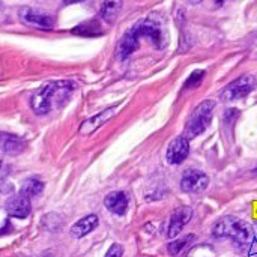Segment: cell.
Masks as SVG:
<instances>
[{"mask_svg":"<svg viewBox=\"0 0 257 257\" xmlns=\"http://www.w3.org/2000/svg\"><path fill=\"white\" fill-rule=\"evenodd\" d=\"M142 38H149L157 48H164L167 45V32L161 21L155 20L154 17H148L146 20L139 21L133 29H130L117 45V56L119 59L125 60L130 57L140 44Z\"/></svg>","mask_w":257,"mask_h":257,"instance_id":"cell-1","label":"cell"},{"mask_svg":"<svg viewBox=\"0 0 257 257\" xmlns=\"http://www.w3.org/2000/svg\"><path fill=\"white\" fill-rule=\"evenodd\" d=\"M74 83L71 81H48L45 83L30 99L32 110L36 114H47L51 110V105L56 99V96L68 98V95L74 90Z\"/></svg>","mask_w":257,"mask_h":257,"instance_id":"cell-2","label":"cell"},{"mask_svg":"<svg viewBox=\"0 0 257 257\" xmlns=\"http://www.w3.org/2000/svg\"><path fill=\"white\" fill-rule=\"evenodd\" d=\"M212 233L217 238H230L241 245L250 244L254 236L251 226L236 217H223L218 220L212 229Z\"/></svg>","mask_w":257,"mask_h":257,"instance_id":"cell-3","label":"cell"},{"mask_svg":"<svg viewBox=\"0 0 257 257\" xmlns=\"http://www.w3.org/2000/svg\"><path fill=\"white\" fill-rule=\"evenodd\" d=\"M215 107V102L214 101H203L200 102L196 110L193 111V114L190 116L187 125H185V133L184 136L191 140L197 136H200L202 133H205V130L209 126L211 123V116H212V110Z\"/></svg>","mask_w":257,"mask_h":257,"instance_id":"cell-4","label":"cell"},{"mask_svg":"<svg viewBox=\"0 0 257 257\" xmlns=\"http://www.w3.org/2000/svg\"><path fill=\"white\" fill-rule=\"evenodd\" d=\"M257 80L254 75L251 74H247V75H242L239 77L238 80L232 81L221 93V98L224 101H235V99H241L247 95H250L254 87H256Z\"/></svg>","mask_w":257,"mask_h":257,"instance_id":"cell-5","label":"cell"},{"mask_svg":"<svg viewBox=\"0 0 257 257\" xmlns=\"http://www.w3.org/2000/svg\"><path fill=\"white\" fill-rule=\"evenodd\" d=\"M209 185V178L205 172L197 170V169H188L184 172L182 179H181V188L185 193L197 194L206 190Z\"/></svg>","mask_w":257,"mask_h":257,"instance_id":"cell-6","label":"cell"},{"mask_svg":"<svg viewBox=\"0 0 257 257\" xmlns=\"http://www.w3.org/2000/svg\"><path fill=\"white\" fill-rule=\"evenodd\" d=\"M190 154V140L185 136H178L172 140L167 149V161L170 164H181Z\"/></svg>","mask_w":257,"mask_h":257,"instance_id":"cell-7","label":"cell"},{"mask_svg":"<svg viewBox=\"0 0 257 257\" xmlns=\"http://www.w3.org/2000/svg\"><path fill=\"white\" fill-rule=\"evenodd\" d=\"M191 217H193V209L191 208H188V206L178 208L173 212L172 218H170V226H169V232H167L169 238L175 239L182 232V229L190 223Z\"/></svg>","mask_w":257,"mask_h":257,"instance_id":"cell-8","label":"cell"},{"mask_svg":"<svg viewBox=\"0 0 257 257\" xmlns=\"http://www.w3.org/2000/svg\"><path fill=\"white\" fill-rule=\"evenodd\" d=\"M8 215L11 217H15V218H27L30 215V211H32V206H30V199L23 196V194H18V196H14L12 199H9L6 202V206H5Z\"/></svg>","mask_w":257,"mask_h":257,"instance_id":"cell-9","label":"cell"},{"mask_svg":"<svg viewBox=\"0 0 257 257\" xmlns=\"http://www.w3.org/2000/svg\"><path fill=\"white\" fill-rule=\"evenodd\" d=\"M20 15H21V20L26 21L27 24H32V26H36L39 29H51L53 27V20L50 15L44 14L42 11H38V9H30V8H24L20 11Z\"/></svg>","mask_w":257,"mask_h":257,"instance_id":"cell-10","label":"cell"},{"mask_svg":"<svg viewBox=\"0 0 257 257\" xmlns=\"http://www.w3.org/2000/svg\"><path fill=\"white\" fill-rule=\"evenodd\" d=\"M114 111H116V108H114V107H110V108H107V110L98 113L96 116L89 117L87 120H84V122L80 125V130H78L80 134L87 136V134L95 133L99 126H102L104 123H107V122L111 119V116L114 114Z\"/></svg>","mask_w":257,"mask_h":257,"instance_id":"cell-11","label":"cell"},{"mask_svg":"<svg viewBox=\"0 0 257 257\" xmlns=\"http://www.w3.org/2000/svg\"><path fill=\"white\" fill-rule=\"evenodd\" d=\"M104 205L110 212L116 215H123L128 209V197L122 191H114L104 199Z\"/></svg>","mask_w":257,"mask_h":257,"instance_id":"cell-12","label":"cell"},{"mask_svg":"<svg viewBox=\"0 0 257 257\" xmlns=\"http://www.w3.org/2000/svg\"><path fill=\"white\" fill-rule=\"evenodd\" d=\"M99 220L95 214H90V215H86L84 218L78 220L72 227H71V235L74 238H83L86 235H89L93 229H96Z\"/></svg>","mask_w":257,"mask_h":257,"instance_id":"cell-13","label":"cell"},{"mask_svg":"<svg viewBox=\"0 0 257 257\" xmlns=\"http://www.w3.org/2000/svg\"><path fill=\"white\" fill-rule=\"evenodd\" d=\"M0 148L8 155H18L26 149V142L12 134H0Z\"/></svg>","mask_w":257,"mask_h":257,"instance_id":"cell-14","label":"cell"},{"mask_svg":"<svg viewBox=\"0 0 257 257\" xmlns=\"http://www.w3.org/2000/svg\"><path fill=\"white\" fill-rule=\"evenodd\" d=\"M122 9V0H104L101 8V17L105 23L113 24Z\"/></svg>","mask_w":257,"mask_h":257,"instance_id":"cell-15","label":"cell"},{"mask_svg":"<svg viewBox=\"0 0 257 257\" xmlns=\"http://www.w3.org/2000/svg\"><path fill=\"white\" fill-rule=\"evenodd\" d=\"M42 190H44L42 181H39V179H36V178H29V179H26V181L23 182L21 190H20V194H23V196L32 199V197L39 196V194L42 193Z\"/></svg>","mask_w":257,"mask_h":257,"instance_id":"cell-16","label":"cell"},{"mask_svg":"<svg viewBox=\"0 0 257 257\" xmlns=\"http://www.w3.org/2000/svg\"><path fill=\"white\" fill-rule=\"evenodd\" d=\"M72 33L81 35V36H96V35H101L102 30H101L99 24L95 20H92V21H86V23L77 26L75 29H72Z\"/></svg>","mask_w":257,"mask_h":257,"instance_id":"cell-17","label":"cell"},{"mask_svg":"<svg viewBox=\"0 0 257 257\" xmlns=\"http://www.w3.org/2000/svg\"><path fill=\"white\" fill-rule=\"evenodd\" d=\"M193 239V235H188V236H185V238H181V239H173L169 245H167V251H169V254L170 256H176V254H179L187 245H188V242Z\"/></svg>","mask_w":257,"mask_h":257,"instance_id":"cell-18","label":"cell"},{"mask_svg":"<svg viewBox=\"0 0 257 257\" xmlns=\"http://www.w3.org/2000/svg\"><path fill=\"white\" fill-rule=\"evenodd\" d=\"M203 77H205V71H194L188 78H187V81H185V87L187 89H191V87H196V86H199L200 84V81L203 80Z\"/></svg>","mask_w":257,"mask_h":257,"instance_id":"cell-19","label":"cell"},{"mask_svg":"<svg viewBox=\"0 0 257 257\" xmlns=\"http://www.w3.org/2000/svg\"><path fill=\"white\" fill-rule=\"evenodd\" d=\"M122 254H123V247H122L120 244H113V245L108 248L105 257H122Z\"/></svg>","mask_w":257,"mask_h":257,"instance_id":"cell-20","label":"cell"},{"mask_svg":"<svg viewBox=\"0 0 257 257\" xmlns=\"http://www.w3.org/2000/svg\"><path fill=\"white\" fill-rule=\"evenodd\" d=\"M238 116H239V111L235 110V108H230V110L226 111V122H233Z\"/></svg>","mask_w":257,"mask_h":257,"instance_id":"cell-21","label":"cell"},{"mask_svg":"<svg viewBox=\"0 0 257 257\" xmlns=\"http://www.w3.org/2000/svg\"><path fill=\"white\" fill-rule=\"evenodd\" d=\"M12 230V227L9 226V223L6 221L5 223V227H3V230H0V235H3V233H8V232H11Z\"/></svg>","mask_w":257,"mask_h":257,"instance_id":"cell-22","label":"cell"},{"mask_svg":"<svg viewBox=\"0 0 257 257\" xmlns=\"http://www.w3.org/2000/svg\"><path fill=\"white\" fill-rule=\"evenodd\" d=\"M65 5H71V3H78V2H83V0H63Z\"/></svg>","mask_w":257,"mask_h":257,"instance_id":"cell-23","label":"cell"},{"mask_svg":"<svg viewBox=\"0 0 257 257\" xmlns=\"http://www.w3.org/2000/svg\"><path fill=\"white\" fill-rule=\"evenodd\" d=\"M215 2H217L218 5H223V3H224V0H215Z\"/></svg>","mask_w":257,"mask_h":257,"instance_id":"cell-24","label":"cell"},{"mask_svg":"<svg viewBox=\"0 0 257 257\" xmlns=\"http://www.w3.org/2000/svg\"><path fill=\"white\" fill-rule=\"evenodd\" d=\"M188 2H191V3H199L200 0H188Z\"/></svg>","mask_w":257,"mask_h":257,"instance_id":"cell-25","label":"cell"},{"mask_svg":"<svg viewBox=\"0 0 257 257\" xmlns=\"http://www.w3.org/2000/svg\"><path fill=\"white\" fill-rule=\"evenodd\" d=\"M0 167H2V160H0Z\"/></svg>","mask_w":257,"mask_h":257,"instance_id":"cell-26","label":"cell"},{"mask_svg":"<svg viewBox=\"0 0 257 257\" xmlns=\"http://www.w3.org/2000/svg\"><path fill=\"white\" fill-rule=\"evenodd\" d=\"M256 172H257V169H256Z\"/></svg>","mask_w":257,"mask_h":257,"instance_id":"cell-27","label":"cell"}]
</instances>
